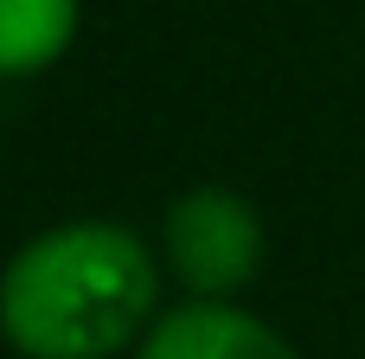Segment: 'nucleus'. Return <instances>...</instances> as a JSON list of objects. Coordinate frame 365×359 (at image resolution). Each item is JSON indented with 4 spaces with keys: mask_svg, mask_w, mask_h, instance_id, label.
I'll list each match as a JSON object with an SVG mask.
<instances>
[{
    "mask_svg": "<svg viewBox=\"0 0 365 359\" xmlns=\"http://www.w3.org/2000/svg\"><path fill=\"white\" fill-rule=\"evenodd\" d=\"M154 321L160 270L128 225H51L0 270V334L19 359H115Z\"/></svg>",
    "mask_w": 365,
    "mask_h": 359,
    "instance_id": "f257e3e1",
    "label": "nucleus"
},
{
    "mask_svg": "<svg viewBox=\"0 0 365 359\" xmlns=\"http://www.w3.org/2000/svg\"><path fill=\"white\" fill-rule=\"evenodd\" d=\"M135 359H302V353L237 302H180L148 328Z\"/></svg>",
    "mask_w": 365,
    "mask_h": 359,
    "instance_id": "7ed1b4c3",
    "label": "nucleus"
},
{
    "mask_svg": "<svg viewBox=\"0 0 365 359\" xmlns=\"http://www.w3.org/2000/svg\"><path fill=\"white\" fill-rule=\"evenodd\" d=\"M83 0H0V77H32L58 64L77 39Z\"/></svg>",
    "mask_w": 365,
    "mask_h": 359,
    "instance_id": "20e7f679",
    "label": "nucleus"
},
{
    "mask_svg": "<svg viewBox=\"0 0 365 359\" xmlns=\"http://www.w3.org/2000/svg\"><path fill=\"white\" fill-rule=\"evenodd\" d=\"M167 263L192 302H237L263 276V218L231 186H192L167 206L160 225Z\"/></svg>",
    "mask_w": 365,
    "mask_h": 359,
    "instance_id": "f03ea898",
    "label": "nucleus"
}]
</instances>
